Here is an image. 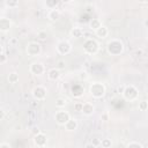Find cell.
I'll list each match as a JSON object with an SVG mask.
<instances>
[{"label": "cell", "instance_id": "obj_25", "mask_svg": "<svg viewBox=\"0 0 148 148\" xmlns=\"http://www.w3.org/2000/svg\"><path fill=\"white\" fill-rule=\"evenodd\" d=\"M139 109L141 111H146L148 109V104H147V101H141L139 102Z\"/></svg>", "mask_w": 148, "mask_h": 148}, {"label": "cell", "instance_id": "obj_30", "mask_svg": "<svg viewBox=\"0 0 148 148\" xmlns=\"http://www.w3.org/2000/svg\"><path fill=\"white\" fill-rule=\"evenodd\" d=\"M74 108H75V110H76V111H80V112H81V109H82V103H81V102L76 103V104L74 105Z\"/></svg>", "mask_w": 148, "mask_h": 148}, {"label": "cell", "instance_id": "obj_34", "mask_svg": "<svg viewBox=\"0 0 148 148\" xmlns=\"http://www.w3.org/2000/svg\"><path fill=\"white\" fill-rule=\"evenodd\" d=\"M9 43H10V44H16V43H17V39H16V38H12V39L9 40Z\"/></svg>", "mask_w": 148, "mask_h": 148}, {"label": "cell", "instance_id": "obj_9", "mask_svg": "<svg viewBox=\"0 0 148 148\" xmlns=\"http://www.w3.org/2000/svg\"><path fill=\"white\" fill-rule=\"evenodd\" d=\"M29 69H30V73L34 75H42L45 72V66L39 61H35L30 65Z\"/></svg>", "mask_w": 148, "mask_h": 148}, {"label": "cell", "instance_id": "obj_3", "mask_svg": "<svg viewBox=\"0 0 148 148\" xmlns=\"http://www.w3.org/2000/svg\"><path fill=\"white\" fill-rule=\"evenodd\" d=\"M98 47H99L98 43L92 38H88L83 43V51L87 54H95L98 51Z\"/></svg>", "mask_w": 148, "mask_h": 148}, {"label": "cell", "instance_id": "obj_13", "mask_svg": "<svg viewBox=\"0 0 148 148\" xmlns=\"http://www.w3.org/2000/svg\"><path fill=\"white\" fill-rule=\"evenodd\" d=\"M65 126V128L67 130V131H69V132H72V131H75L76 128H77V126H79V124H77V120L76 119H73V118H69L68 120H67V123L64 125Z\"/></svg>", "mask_w": 148, "mask_h": 148}, {"label": "cell", "instance_id": "obj_31", "mask_svg": "<svg viewBox=\"0 0 148 148\" xmlns=\"http://www.w3.org/2000/svg\"><path fill=\"white\" fill-rule=\"evenodd\" d=\"M10 147H12L10 143H7V142H2V143H0V148H10Z\"/></svg>", "mask_w": 148, "mask_h": 148}, {"label": "cell", "instance_id": "obj_38", "mask_svg": "<svg viewBox=\"0 0 148 148\" xmlns=\"http://www.w3.org/2000/svg\"><path fill=\"white\" fill-rule=\"evenodd\" d=\"M140 2H145V1H147V0H139Z\"/></svg>", "mask_w": 148, "mask_h": 148}, {"label": "cell", "instance_id": "obj_5", "mask_svg": "<svg viewBox=\"0 0 148 148\" xmlns=\"http://www.w3.org/2000/svg\"><path fill=\"white\" fill-rule=\"evenodd\" d=\"M25 51H27L28 56H30V57H37L42 52V46L37 42H30V43H28Z\"/></svg>", "mask_w": 148, "mask_h": 148}, {"label": "cell", "instance_id": "obj_15", "mask_svg": "<svg viewBox=\"0 0 148 148\" xmlns=\"http://www.w3.org/2000/svg\"><path fill=\"white\" fill-rule=\"evenodd\" d=\"M95 34H96V36L99 37V38H105V37H108V35H109V30H108L106 27L101 25L99 28H97V29L95 30Z\"/></svg>", "mask_w": 148, "mask_h": 148}, {"label": "cell", "instance_id": "obj_2", "mask_svg": "<svg viewBox=\"0 0 148 148\" xmlns=\"http://www.w3.org/2000/svg\"><path fill=\"white\" fill-rule=\"evenodd\" d=\"M89 91L94 98H102L105 95L106 88L102 82H92L89 87Z\"/></svg>", "mask_w": 148, "mask_h": 148}, {"label": "cell", "instance_id": "obj_26", "mask_svg": "<svg viewBox=\"0 0 148 148\" xmlns=\"http://www.w3.org/2000/svg\"><path fill=\"white\" fill-rule=\"evenodd\" d=\"M37 36H38V38H39V39H45V38H46V36H47V34H46V31L40 30V31H38Z\"/></svg>", "mask_w": 148, "mask_h": 148}, {"label": "cell", "instance_id": "obj_10", "mask_svg": "<svg viewBox=\"0 0 148 148\" xmlns=\"http://www.w3.org/2000/svg\"><path fill=\"white\" fill-rule=\"evenodd\" d=\"M47 143V138L44 133H38L36 135H34V145L37 147H45Z\"/></svg>", "mask_w": 148, "mask_h": 148}, {"label": "cell", "instance_id": "obj_16", "mask_svg": "<svg viewBox=\"0 0 148 148\" xmlns=\"http://www.w3.org/2000/svg\"><path fill=\"white\" fill-rule=\"evenodd\" d=\"M47 17L50 21H57L59 17H60V10L57 9V8H53V9H50L49 14H47Z\"/></svg>", "mask_w": 148, "mask_h": 148}, {"label": "cell", "instance_id": "obj_35", "mask_svg": "<svg viewBox=\"0 0 148 148\" xmlns=\"http://www.w3.org/2000/svg\"><path fill=\"white\" fill-rule=\"evenodd\" d=\"M124 88H125V86H121V87H119V88H118V91H119V94H121V92H123Z\"/></svg>", "mask_w": 148, "mask_h": 148}, {"label": "cell", "instance_id": "obj_19", "mask_svg": "<svg viewBox=\"0 0 148 148\" xmlns=\"http://www.w3.org/2000/svg\"><path fill=\"white\" fill-rule=\"evenodd\" d=\"M66 104H67V99H66V98L59 97V98H57V99H56V106H57V108H59V109L65 108V106H66Z\"/></svg>", "mask_w": 148, "mask_h": 148}, {"label": "cell", "instance_id": "obj_33", "mask_svg": "<svg viewBox=\"0 0 148 148\" xmlns=\"http://www.w3.org/2000/svg\"><path fill=\"white\" fill-rule=\"evenodd\" d=\"M80 77H81V79H87V77H88V75H87V73H86V72H82V73H81V75H80Z\"/></svg>", "mask_w": 148, "mask_h": 148}, {"label": "cell", "instance_id": "obj_21", "mask_svg": "<svg viewBox=\"0 0 148 148\" xmlns=\"http://www.w3.org/2000/svg\"><path fill=\"white\" fill-rule=\"evenodd\" d=\"M126 148H143V145L139 141H131L126 145Z\"/></svg>", "mask_w": 148, "mask_h": 148}, {"label": "cell", "instance_id": "obj_11", "mask_svg": "<svg viewBox=\"0 0 148 148\" xmlns=\"http://www.w3.org/2000/svg\"><path fill=\"white\" fill-rule=\"evenodd\" d=\"M81 112L83 114H86V116H91L95 112V106L91 103H89V102H84V103H82Z\"/></svg>", "mask_w": 148, "mask_h": 148}, {"label": "cell", "instance_id": "obj_1", "mask_svg": "<svg viewBox=\"0 0 148 148\" xmlns=\"http://www.w3.org/2000/svg\"><path fill=\"white\" fill-rule=\"evenodd\" d=\"M108 52L111 54V56H119L123 53L124 51V44L121 40L119 39H111L109 43H108Z\"/></svg>", "mask_w": 148, "mask_h": 148}, {"label": "cell", "instance_id": "obj_12", "mask_svg": "<svg viewBox=\"0 0 148 148\" xmlns=\"http://www.w3.org/2000/svg\"><path fill=\"white\" fill-rule=\"evenodd\" d=\"M10 28H12V22H10V20L7 18V17H1V18H0V31L7 32V31H9Z\"/></svg>", "mask_w": 148, "mask_h": 148}, {"label": "cell", "instance_id": "obj_32", "mask_svg": "<svg viewBox=\"0 0 148 148\" xmlns=\"http://www.w3.org/2000/svg\"><path fill=\"white\" fill-rule=\"evenodd\" d=\"M5 116H6V111L3 109H0V120H2L5 118Z\"/></svg>", "mask_w": 148, "mask_h": 148}, {"label": "cell", "instance_id": "obj_6", "mask_svg": "<svg viewBox=\"0 0 148 148\" xmlns=\"http://www.w3.org/2000/svg\"><path fill=\"white\" fill-rule=\"evenodd\" d=\"M71 51H72V45H71L69 42H67V40H60V42L57 44V52H58L59 54L66 56V54H68Z\"/></svg>", "mask_w": 148, "mask_h": 148}, {"label": "cell", "instance_id": "obj_37", "mask_svg": "<svg viewBox=\"0 0 148 148\" xmlns=\"http://www.w3.org/2000/svg\"><path fill=\"white\" fill-rule=\"evenodd\" d=\"M2 50H3V47H2V45H1V44H0V54H1V53H2Z\"/></svg>", "mask_w": 148, "mask_h": 148}, {"label": "cell", "instance_id": "obj_27", "mask_svg": "<svg viewBox=\"0 0 148 148\" xmlns=\"http://www.w3.org/2000/svg\"><path fill=\"white\" fill-rule=\"evenodd\" d=\"M91 146L92 147H99L101 146V139H92L91 140Z\"/></svg>", "mask_w": 148, "mask_h": 148}, {"label": "cell", "instance_id": "obj_4", "mask_svg": "<svg viewBox=\"0 0 148 148\" xmlns=\"http://www.w3.org/2000/svg\"><path fill=\"white\" fill-rule=\"evenodd\" d=\"M123 96H124V98L125 99H127V101H134V99H136L138 98V96H139V91H138V89L134 87V86H125V88H124V90H123Z\"/></svg>", "mask_w": 148, "mask_h": 148}, {"label": "cell", "instance_id": "obj_29", "mask_svg": "<svg viewBox=\"0 0 148 148\" xmlns=\"http://www.w3.org/2000/svg\"><path fill=\"white\" fill-rule=\"evenodd\" d=\"M7 61V56L5 53H1L0 54V64H5Z\"/></svg>", "mask_w": 148, "mask_h": 148}, {"label": "cell", "instance_id": "obj_36", "mask_svg": "<svg viewBox=\"0 0 148 148\" xmlns=\"http://www.w3.org/2000/svg\"><path fill=\"white\" fill-rule=\"evenodd\" d=\"M61 2H64V3H68V2H71L72 0H60Z\"/></svg>", "mask_w": 148, "mask_h": 148}, {"label": "cell", "instance_id": "obj_14", "mask_svg": "<svg viewBox=\"0 0 148 148\" xmlns=\"http://www.w3.org/2000/svg\"><path fill=\"white\" fill-rule=\"evenodd\" d=\"M60 77V71L58 68H51L47 72V79L51 81H56Z\"/></svg>", "mask_w": 148, "mask_h": 148}, {"label": "cell", "instance_id": "obj_17", "mask_svg": "<svg viewBox=\"0 0 148 148\" xmlns=\"http://www.w3.org/2000/svg\"><path fill=\"white\" fill-rule=\"evenodd\" d=\"M71 35H72V37H74V38H80V37H82V35H83V30H82L81 28H73L72 31H71Z\"/></svg>", "mask_w": 148, "mask_h": 148}, {"label": "cell", "instance_id": "obj_18", "mask_svg": "<svg viewBox=\"0 0 148 148\" xmlns=\"http://www.w3.org/2000/svg\"><path fill=\"white\" fill-rule=\"evenodd\" d=\"M102 25V22L98 20V18H92L90 22H89V27H90V29H92V30H96L97 28H99Z\"/></svg>", "mask_w": 148, "mask_h": 148}, {"label": "cell", "instance_id": "obj_7", "mask_svg": "<svg viewBox=\"0 0 148 148\" xmlns=\"http://www.w3.org/2000/svg\"><path fill=\"white\" fill-rule=\"evenodd\" d=\"M69 118H71V114L67 111H64V110H59L54 114V120L59 125H65Z\"/></svg>", "mask_w": 148, "mask_h": 148}, {"label": "cell", "instance_id": "obj_23", "mask_svg": "<svg viewBox=\"0 0 148 148\" xmlns=\"http://www.w3.org/2000/svg\"><path fill=\"white\" fill-rule=\"evenodd\" d=\"M45 5L49 9H53V8H57V5H58V0H46L45 1Z\"/></svg>", "mask_w": 148, "mask_h": 148}, {"label": "cell", "instance_id": "obj_20", "mask_svg": "<svg viewBox=\"0 0 148 148\" xmlns=\"http://www.w3.org/2000/svg\"><path fill=\"white\" fill-rule=\"evenodd\" d=\"M8 81H9V83H13V84L16 83V82H18V74L15 73V72L10 73L8 75Z\"/></svg>", "mask_w": 148, "mask_h": 148}, {"label": "cell", "instance_id": "obj_24", "mask_svg": "<svg viewBox=\"0 0 148 148\" xmlns=\"http://www.w3.org/2000/svg\"><path fill=\"white\" fill-rule=\"evenodd\" d=\"M101 146L103 148H110L112 146V142L110 139H103V140H101Z\"/></svg>", "mask_w": 148, "mask_h": 148}, {"label": "cell", "instance_id": "obj_28", "mask_svg": "<svg viewBox=\"0 0 148 148\" xmlns=\"http://www.w3.org/2000/svg\"><path fill=\"white\" fill-rule=\"evenodd\" d=\"M38 133H40L39 127H38V126H32V127H31V134H32V135H36V134H38Z\"/></svg>", "mask_w": 148, "mask_h": 148}, {"label": "cell", "instance_id": "obj_8", "mask_svg": "<svg viewBox=\"0 0 148 148\" xmlns=\"http://www.w3.org/2000/svg\"><path fill=\"white\" fill-rule=\"evenodd\" d=\"M32 96L37 101H44L46 98V88L43 86H37L32 89Z\"/></svg>", "mask_w": 148, "mask_h": 148}, {"label": "cell", "instance_id": "obj_22", "mask_svg": "<svg viewBox=\"0 0 148 148\" xmlns=\"http://www.w3.org/2000/svg\"><path fill=\"white\" fill-rule=\"evenodd\" d=\"M5 5L9 8H16L18 6V0H5Z\"/></svg>", "mask_w": 148, "mask_h": 148}]
</instances>
